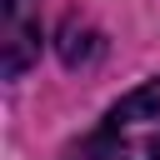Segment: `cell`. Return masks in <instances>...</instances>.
Returning <instances> with one entry per match:
<instances>
[{
	"label": "cell",
	"mask_w": 160,
	"mask_h": 160,
	"mask_svg": "<svg viewBox=\"0 0 160 160\" xmlns=\"http://www.w3.org/2000/svg\"><path fill=\"white\" fill-rule=\"evenodd\" d=\"M65 160H115V155L105 150V140H100V135H90V140H80V145H70V150H65Z\"/></svg>",
	"instance_id": "3957f363"
},
{
	"label": "cell",
	"mask_w": 160,
	"mask_h": 160,
	"mask_svg": "<svg viewBox=\"0 0 160 160\" xmlns=\"http://www.w3.org/2000/svg\"><path fill=\"white\" fill-rule=\"evenodd\" d=\"M0 50H5V75H25L35 60H40V0H5V35H0Z\"/></svg>",
	"instance_id": "7a4b0ae2"
},
{
	"label": "cell",
	"mask_w": 160,
	"mask_h": 160,
	"mask_svg": "<svg viewBox=\"0 0 160 160\" xmlns=\"http://www.w3.org/2000/svg\"><path fill=\"white\" fill-rule=\"evenodd\" d=\"M115 160H160V80L130 90L95 130Z\"/></svg>",
	"instance_id": "6da1fadb"
}]
</instances>
